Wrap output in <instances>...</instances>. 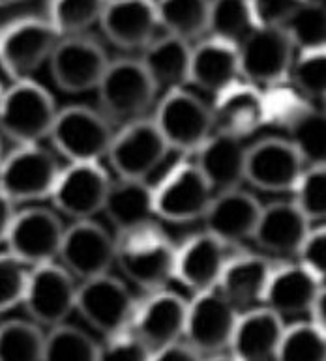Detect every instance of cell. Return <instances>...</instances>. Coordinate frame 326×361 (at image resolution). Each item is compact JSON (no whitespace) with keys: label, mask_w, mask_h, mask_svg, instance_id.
Returning <instances> with one entry per match:
<instances>
[{"label":"cell","mask_w":326,"mask_h":361,"mask_svg":"<svg viewBox=\"0 0 326 361\" xmlns=\"http://www.w3.org/2000/svg\"><path fill=\"white\" fill-rule=\"evenodd\" d=\"M322 111H325V113H326V99H325V109H322Z\"/></svg>","instance_id":"db71d44e"},{"label":"cell","mask_w":326,"mask_h":361,"mask_svg":"<svg viewBox=\"0 0 326 361\" xmlns=\"http://www.w3.org/2000/svg\"><path fill=\"white\" fill-rule=\"evenodd\" d=\"M293 202L310 223L326 221V167L306 169Z\"/></svg>","instance_id":"ab89813d"},{"label":"cell","mask_w":326,"mask_h":361,"mask_svg":"<svg viewBox=\"0 0 326 361\" xmlns=\"http://www.w3.org/2000/svg\"><path fill=\"white\" fill-rule=\"evenodd\" d=\"M289 142L293 145L304 167H326V113L308 107L289 126Z\"/></svg>","instance_id":"836d02e7"},{"label":"cell","mask_w":326,"mask_h":361,"mask_svg":"<svg viewBox=\"0 0 326 361\" xmlns=\"http://www.w3.org/2000/svg\"><path fill=\"white\" fill-rule=\"evenodd\" d=\"M262 99H265L267 122L276 126H287V128L310 107L298 92L282 87V85L270 88L268 94H262Z\"/></svg>","instance_id":"7bdbcfd3"},{"label":"cell","mask_w":326,"mask_h":361,"mask_svg":"<svg viewBox=\"0 0 326 361\" xmlns=\"http://www.w3.org/2000/svg\"><path fill=\"white\" fill-rule=\"evenodd\" d=\"M188 302L179 294L159 290L137 305L131 334L137 335L152 352L184 339Z\"/></svg>","instance_id":"d6986e66"},{"label":"cell","mask_w":326,"mask_h":361,"mask_svg":"<svg viewBox=\"0 0 326 361\" xmlns=\"http://www.w3.org/2000/svg\"><path fill=\"white\" fill-rule=\"evenodd\" d=\"M96 92L105 118L128 126L145 118L156 99L158 88L154 87L139 60L119 59L109 62Z\"/></svg>","instance_id":"7a4b0ae2"},{"label":"cell","mask_w":326,"mask_h":361,"mask_svg":"<svg viewBox=\"0 0 326 361\" xmlns=\"http://www.w3.org/2000/svg\"><path fill=\"white\" fill-rule=\"evenodd\" d=\"M139 62L158 92L165 90L167 94L190 85L191 47L182 39L167 34L163 38H156L143 49Z\"/></svg>","instance_id":"f546056e"},{"label":"cell","mask_w":326,"mask_h":361,"mask_svg":"<svg viewBox=\"0 0 326 361\" xmlns=\"http://www.w3.org/2000/svg\"><path fill=\"white\" fill-rule=\"evenodd\" d=\"M276 361H326V335L313 322L285 326Z\"/></svg>","instance_id":"f35d334b"},{"label":"cell","mask_w":326,"mask_h":361,"mask_svg":"<svg viewBox=\"0 0 326 361\" xmlns=\"http://www.w3.org/2000/svg\"><path fill=\"white\" fill-rule=\"evenodd\" d=\"M64 234L66 226L54 212L32 206L16 214L6 245L11 257L32 270L59 260Z\"/></svg>","instance_id":"9c48e42d"},{"label":"cell","mask_w":326,"mask_h":361,"mask_svg":"<svg viewBox=\"0 0 326 361\" xmlns=\"http://www.w3.org/2000/svg\"><path fill=\"white\" fill-rule=\"evenodd\" d=\"M239 317L217 288L195 294L188 303L184 343L201 356H219L231 345Z\"/></svg>","instance_id":"8fae6325"},{"label":"cell","mask_w":326,"mask_h":361,"mask_svg":"<svg viewBox=\"0 0 326 361\" xmlns=\"http://www.w3.org/2000/svg\"><path fill=\"white\" fill-rule=\"evenodd\" d=\"M294 47L283 28H255L239 45L240 77L248 85L274 88L285 82L293 70Z\"/></svg>","instance_id":"7c38bea8"},{"label":"cell","mask_w":326,"mask_h":361,"mask_svg":"<svg viewBox=\"0 0 326 361\" xmlns=\"http://www.w3.org/2000/svg\"><path fill=\"white\" fill-rule=\"evenodd\" d=\"M283 32L300 54L326 51V2H298Z\"/></svg>","instance_id":"d6a6232c"},{"label":"cell","mask_w":326,"mask_h":361,"mask_svg":"<svg viewBox=\"0 0 326 361\" xmlns=\"http://www.w3.org/2000/svg\"><path fill=\"white\" fill-rule=\"evenodd\" d=\"M60 167L49 150L40 145L19 146L2 159L0 193L13 204L36 202L51 197Z\"/></svg>","instance_id":"ba28073f"},{"label":"cell","mask_w":326,"mask_h":361,"mask_svg":"<svg viewBox=\"0 0 326 361\" xmlns=\"http://www.w3.org/2000/svg\"><path fill=\"white\" fill-rule=\"evenodd\" d=\"M169 152L152 120L143 118L114 133L107 159L119 178L147 182L148 176L165 161Z\"/></svg>","instance_id":"4fadbf2b"},{"label":"cell","mask_w":326,"mask_h":361,"mask_svg":"<svg viewBox=\"0 0 326 361\" xmlns=\"http://www.w3.org/2000/svg\"><path fill=\"white\" fill-rule=\"evenodd\" d=\"M111 178L99 163H70L54 183V208L73 221H88L104 212Z\"/></svg>","instance_id":"9a60e30c"},{"label":"cell","mask_w":326,"mask_h":361,"mask_svg":"<svg viewBox=\"0 0 326 361\" xmlns=\"http://www.w3.org/2000/svg\"><path fill=\"white\" fill-rule=\"evenodd\" d=\"M0 34H2V30H0Z\"/></svg>","instance_id":"11a10c76"},{"label":"cell","mask_w":326,"mask_h":361,"mask_svg":"<svg viewBox=\"0 0 326 361\" xmlns=\"http://www.w3.org/2000/svg\"><path fill=\"white\" fill-rule=\"evenodd\" d=\"M104 212L116 232L154 223V189L143 180L119 178L111 182Z\"/></svg>","instance_id":"4dcf8cb0"},{"label":"cell","mask_w":326,"mask_h":361,"mask_svg":"<svg viewBox=\"0 0 326 361\" xmlns=\"http://www.w3.org/2000/svg\"><path fill=\"white\" fill-rule=\"evenodd\" d=\"M152 350L131 331L107 337L99 345L98 361H150Z\"/></svg>","instance_id":"ee69618b"},{"label":"cell","mask_w":326,"mask_h":361,"mask_svg":"<svg viewBox=\"0 0 326 361\" xmlns=\"http://www.w3.org/2000/svg\"><path fill=\"white\" fill-rule=\"evenodd\" d=\"M114 262L143 290L159 292L174 279L176 247L156 223L116 232Z\"/></svg>","instance_id":"6da1fadb"},{"label":"cell","mask_w":326,"mask_h":361,"mask_svg":"<svg viewBox=\"0 0 326 361\" xmlns=\"http://www.w3.org/2000/svg\"><path fill=\"white\" fill-rule=\"evenodd\" d=\"M59 42V34L44 19H19L0 34V66L11 82L30 81L49 62Z\"/></svg>","instance_id":"52a82bcc"},{"label":"cell","mask_w":326,"mask_h":361,"mask_svg":"<svg viewBox=\"0 0 326 361\" xmlns=\"http://www.w3.org/2000/svg\"><path fill=\"white\" fill-rule=\"evenodd\" d=\"M298 257L306 270H310L319 281L326 279V225L310 231Z\"/></svg>","instance_id":"bcb514c9"},{"label":"cell","mask_w":326,"mask_h":361,"mask_svg":"<svg viewBox=\"0 0 326 361\" xmlns=\"http://www.w3.org/2000/svg\"><path fill=\"white\" fill-rule=\"evenodd\" d=\"M294 85L302 97L326 99V51L304 53L293 62L291 70Z\"/></svg>","instance_id":"60d3db41"},{"label":"cell","mask_w":326,"mask_h":361,"mask_svg":"<svg viewBox=\"0 0 326 361\" xmlns=\"http://www.w3.org/2000/svg\"><path fill=\"white\" fill-rule=\"evenodd\" d=\"M13 217H16V204L4 193H0V243H6Z\"/></svg>","instance_id":"c3c4849f"},{"label":"cell","mask_w":326,"mask_h":361,"mask_svg":"<svg viewBox=\"0 0 326 361\" xmlns=\"http://www.w3.org/2000/svg\"><path fill=\"white\" fill-rule=\"evenodd\" d=\"M169 150L195 154L214 133L212 111L201 97L186 88L162 97L152 118Z\"/></svg>","instance_id":"277c9868"},{"label":"cell","mask_w":326,"mask_h":361,"mask_svg":"<svg viewBox=\"0 0 326 361\" xmlns=\"http://www.w3.org/2000/svg\"><path fill=\"white\" fill-rule=\"evenodd\" d=\"M212 199V188L193 161L176 163L154 188L156 217L167 223L203 219Z\"/></svg>","instance_id":"30bf717a"},{"label":"cell","mask_w":326,"mask_h":361,"mask_svg":"<svg viewBox=\"0 0 326 361\" xmlns=\"http://www.w3.org/2000/svg\"><path fill=\"white\" fill-rule=\"evenodd\" d=\"M49 139L70 163H99L109 156L114 133L102 113L71 105L59 111Z\"/></svg>","instance_id":"5b68a950"},{"label":"cell","mask_w":326,"mask_h":361,"mask_svg":"<svg viewBox=\"0 0 326 361\" xmlns=\"http://www.w3.org/2000/svg\"><path fill=\"white\" fill-rule=\"evenodd\" d=\"M274 268L267 259L248 255L229 259L223 270L217 292L233 305L236 311L246 309L251 311L255 305H262L267 294L268 281L272 277Z\"/></svg>","instance_id":"f1b7e54d"},{"label":"cell","mask_w":326,"mask_h":361,"mask_svg":"<svg viewBox=\"0 0 326 361\" xmlns=\"http://www.w3.org/2000/svg\"><path fill=\"white\" fill-rule=\"evenodd\" d=\"M246 148L240 139L212 133L195 152V165L214 193L239 189L246 182Z\"/></svg>","instance_id":"4316f807"},{"label":"cell","mask_w":326,"mask_h":361,"mask_svg":"<svg viewBox=\"0 0 326 361\" xmlns=\"http://www.w3.org/2000/svg\"><path fill=\"white\" fill-rule=\"evenodd\" d=\"M114 257V238L94 219L73 221V225L66 228L59 260L76 281L83 283L109 274Z\"/></svg>","instance_id":"e0dca14e"},{"label":"cell","mask_w":326,"mask_h":361,"mask_svg":"<svg viewBox=\"0 0 326 361\" xmlns=\"http://www.w3.org/2000/svg\"><path fill=\"white\" fill-rule=\"evenodd\" d=\"M150 361H205L199 352H195L188 343L180 341L171 346H165L162 350L152 352Z\"/></svg>","instance_id":"7dc6e473"},{"label":"cell","mask_w":326,"mask_h":361,"mask_svg":"<svg viewBox=\"0 0 326 361\" xmlns=\"http://www.w3.org/2000/svg\"><path fill=\"white\" fill-rule=\"evenodd\" d=\"M159 27L167 36L179 38L186 44L203 39L208 34L210 2L180 0V2H154Z\"/></svg>","instance_id":"1f68e13d"},{"label":"cell","mask_w":326,"mask_h":361,"mask_svg":"<svg viewBox=\"0 0 326 361\" xmlns=\"http://www.w3.org/2000/svg\"><path fill=\"white\" fill-rule=\"evenodd\" d=\"M304 163L285 139H265L246 150V182L267 193L294 191L304 174Z\"/></svg>","instance_id":"ac0fdd59"},{"label":"cell","mask_w":326,"mask_h":361,"mask_svg":"<svg viewBox=\"0 0 326 361\" xmlns=\"http://www.w3.org/2000/svg\"><path fill=\"white\" fill-rule=\"evenodd\" d=\"M30 268L11 257L8 251L0 253V313L17 307L25 300Z\"/></svg>","instance_id":"b9f144b4"},{"label":"cell","mask_w":326,"mask_h":361,"mask_svg":"<svg viewBox=\"0 0 326 361\" xmlns=\"http://www.w3.org/2000/svg\"><path fill=\"white\" fill-rule=\"evenodd\" d=\"M137 305L130 288L109 274L83 281L77 286L76 311L105 339L131 331Z\"/></svg>","instance_id":"8992f818"},{"label":"cell","mask_w":326,"mask_h":361,"mask_svg":"<svg viewBox=\"0 0 326 361\" xmlns=\"http://www.w3.org/2000/svg\"><path fill=\"white\" fill-rule=\"evenodd\" d=\"M285 324L267 307L240 314L229 350L236 361H276Z\"/></svg>","instance_id":"cb8c5ba5"},{"label":"cell","mask_w":326,"mask_h":361,"mask_svg":"<svg viewBox=\"0 0 326 361\" xmlns=\"http://www.w3.org/2000/svg\"><path fill=\"white\" fill-rule=\"evenodd\" d=\"M45 335L27 320H8L0 326V361H44Z\"/></svg>","instance_id":"e575fe53"},{"label":"cell","mask_w":326,"mask_h":361,"mask_svg":"<svg viewBox=\"0 0 326 361\" xmlns=\"http://www.w3.org/2000/svg\"><path fill=\"white\" fill-rule=\"evenodd\" d=\"M99 345L83 329L62 324L45 335L44 361H98Z\"/></svg>","instance_id":"d590c367"},{"label":"cell","mask_w":326,"mask_h":361,"mask_svg":"<svg viewBox=\"0 0 326 361\" xmlns=\"http://www.w3.org/2000/svg\"><path fill=\"white\" fill-rule=\"evenodd\" d=\"M311 322L315 324L317 328L321 329L326 335V286H321V290L317 294V300L310 311Z\"/></svg>","instance_id":"681fc988"},{"label":"cell","mask_w":326,"mask_h":361,"mask_svg":"<svg viewBox=\"0 0 326 361\" xmlns=\"http://www.w3.org/2000/svg\"><path fill=\"white\" fill-rule=\"evenodd\" d=\"M255 30L250 2H210L208 34L239 47Z\"/></svg>","instance_id":"74e56055"},{"label":"cell","mask_w":326,"mask_h":361,"mask_svg":"<svg viewBox=\"0 0 326 361\" xmlns=\"http://www.w3.org/2000/svg\"><path fill=\"white\" fill-rule=\"evenodd\" d=\"M2 159H4V157H2V150H0V167H2Z\"/></svg>","instance_id":"f5cc1de1"},{"label":"cell","mask_w":326,"mask_h":361,"mask_svg":"<svg viewBox=\"0 0 326 361\" xmlns=\"http://www.w3.org/2000/svg\"><path fill=\"white\" fill-rule=\"evenodd\" d=\"M262 206L244 189H231L214 195L207 214L203 217L208 234L225 245L253 238Z\"/></svg>","instance_id":"44dd1931"},{"label":"cell","mask_w":326,"mask_h":361,"mask_svg":"<svg viewBox=\"0 0 326 361\" xmlns=\"http://www.w3.org/2000/svg\"><path fill=\"white\" fill-rule=\"evenodd\" d=\"M56 107L49 92L36 81L13 82L0 105V131L19 146L40 145L51 135Z\"/></svg>","instance_id":"3957f363"},{"label":"cell","mask_w":326,"mask_h":361,"mask_svg":"<svg viewBox=\"0 0 326 361\" xmlns=\"http://www.w3.org/2000/svg\"><path fill=\"white\" fill-rule=\"evenodd\" d=\"M227 262V245L212 234L201 232L176 249L174 279H179L193 294L214 290Z\"/></svg>","instance_id":"ffe728a7"},{"label":"cell","mask_w":326,"mask_h":361,"mask_svg":"<svg viewBox=\"0 0 326 361\" xmlns=\"http://www.w3.org/2000/svg\"><path fill=\"white\" fill-rule=\"evenodd\" d=\"M205 361H236V360H234L233 356H229V354H219V356H212Z\"/></svg>","instance_id":"f907efd6"},{"label":"cell","mask_w":326,"mask_h":361,"mask_svg":"<svg viewBox=\"0 0 326 361\" xmlns=\"http://www.w3.org/2000/svg\"><path fill=\"white\" fill-rule=\"evenodd\" d=\"M214 133L244 139L267 124L262 94L251 85L236 82L219 96L212 105Z\"/></svg>","instance_id":"7402d4cb"},{"label":"cell","mask_w":326,"mask_h":361,"mask_svg":"<svg viewBox=\"0 0 326 361\" xmlns=\"http://www.w3.org/2000/svg\"><path fill=\"white\" fill-rule=\"evenodd\" d=\"M298 2L289 0H259L250 2L255 28H283Z\"/></svg>","instance_id":"f6af8a7d"},{"label":"cell","mask_w":326,"mask_h":361,"mask_svg":"<svg viewBox=\"0 0 326 361\" xmlns=\"http://www.w3.org/2000/svg\"><path fill=\"white\" fill-rule=\"evenodd\" d=\"M2 97H4V88L0 85V105H2Z\"/></svg>","instance_id":"816d5d0a"},{"label":"cell","mask_w":326,"mask_h":361,"mask_svg":"<svg viewBox=\"0 0 326 361\" xmlns=\"http://www.w3.org/2000/svg\"><path fill=\"white\" fill-rule=\"evenodd\" d=\"M240 79L239 47L216 38L201 39L191 47L190 85L214 97Z\"/></svg>","instance_id":"d4e9b609"},{"label":"cell","mask_w":326,"mask_h":361,"mask_svg":"<svg viewBox=\"0 0 326 361\" xmlns=\"http://www.w3.org/2000/svg\"><path fill=\"white\" fill-rule=\"evenodd\" d=\"M105 2L94 0H76V2H51L47 8V23L59 34V38H76L83 36L88 28L99 25Z\"/></svg>","instance_id":"8d00e7d4"},{"label":"cell","mask_w":326,"mask_h":361,"mask_svg":"<svg viewBox=\"0 0 326 361\" xmlns=\"http://www.w3.org/2000/svg\"><path fill=\"white\" fill-rule=\"evenodd\" d=\"M310 234V221L294 202H272L262 206L253 240L265 251L277 257L298 255Z\"/></svg>","instance_id":"484cf974"},{"label":"cell","mask_w":326,"mask_h":361,"mask_svg":"<svg viewBox=\"0 0 326 361\" xmlns=\"http://www.w3.org/2000/svg\"><path fill=\"white\" fill-rule=\"evenodd\" d=\"M76 303L77 283L62 266L53 262L30 270L23 305L36 326H62L76 311Z\"/></svg>","instance_id":"5bb4252c"},{"label":"cell","mask_w":326,"mask_h":361,"mask_svg":"<svg viewBox=\"0 0 326 361\" xmlns=\"http://www.w3.org/2000/svg\"><path fill=\"white\" fill-rule=\"evenodd\" d=\"M111 60L104 47L87 38H62L49 59V70L54 85L68 94L96 90Z\"/></svg>","instance_id":"2e32d148"},{"label":"cell","mask_w":326,"mask_h":361,"mask_svg":"<svg viewBox=\"0 0 326 361\" xmlns=\"http://www.w3.org/2000/svg\"><path fill=\"white\" fill-rule=\"evenodd\" d=\"M99 27L119 49L143 51L156 39L159 23L154 2H105Z\"/></svg>","instance_id":"603a6c76"},{"label":"cell","mask_w":326,"mask_h":361,"mask_svg":"<svg viewBox=\"0 0 326 361\" xmlns=\"http://www.w3.org/2000/svg\"><path fill=\"white\" fill-rule=\"evenodd\" d=\"M321 286V281L302 264L283 266L272 271L262 307L282 318L310 313Z\"/></svg>","instance_id":"83f0119b"}]
</instances>
